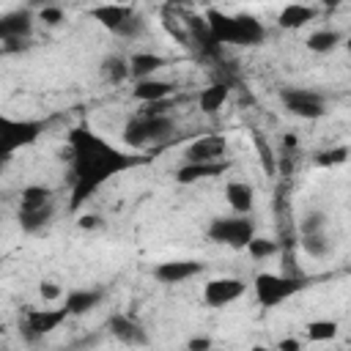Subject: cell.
<instances>
[{
    "mask_svg": "<svg viewBox=\"0 0 351 351\" xmlns=\"http://www.w3.org/2000/svg\"><path fill=\"white\" fill-rule=\"evenodd\" d=\"M143 33H145V22H143V16L132 14V16L121 25V30H118L115 36H121V38H137V36H143Z\"/></svg>",
    "mask_w": 351,
    "mask_h": 351,
    "instance_id": "obj_31",
    "label": "cell"
},
{
    "mask_svg": "<svg viewBox=\"0 0 351 351\" xmlns=\"http://www.w3.org/2000/svg\"><path fill=\"white\" fill-rule=\"evenodd\" d=\"M346 49H348V55H351V36H348V41H346Z\"/></svg>",
    "mask_w": 351,
    "mask_h": 351,
    "instance_id": "obj_40",
    "label": "cell"
},
{
    "mask_svg": "<svg viewBox=\"0 0 351 351\" xmlns=\"http://www.w3.org/2000/svg\"><path fill=\"white\" fill-rule=\"evenodd\" d=\"M101 225V219L96 217V214H85V217H80V228L82 230H93V228H99Z\"/></svg>",
    "mask_w": 351,
    "mask_h": 351,
    "instance_id": "obj_37",
    "label": "cell"
},
{
    "mask_svg": "<svg viewBox=\"0 0 351 351\" xmlns=\"http://www.w3.org/2000/svg\"><path fill=\"white\" fill-rule=\"evenodd\" d=\"M206 236L214 244L233 247V250H247V244L255 239V222L250 217H214L206 228Z\"/></svg>",
    "mask_w": 351,
    "mask_h": 351,
    "instance_id": "obj_4",
    "label": "cell"
},
{
    "mask_svg": "<svg viewBox=\"0 0 351 351\" xmlns=\"http://www.w3.org/2000/svg\"><path fill=\"white\" fill-rule=\"evenodd\" d=\"M66 318H69L66 307H33L22 318V335H25V340L33 343V340L55 332Z\"/></svg>",
    "mask_w": 351,
    "mask_h": 351,
    "instance_id": "obj_7",
    "label": "cell"
},
{
    "mask_svg": "<svg viewBox=\"0 0 351 351\" xmlns=\"http://www.w3.org/2000/svg\"><path fill=\"white\" fill-rule=\"evenodd\" d=\"M33 14L27 8H16L0 16V38H30Z\"/></svg>",
    "mask_w": 351,
    "mask_h": 351,
    "instance_id": "obj_13",
    "label": "cell"
},
{
    "mask_svg": "<svg viewBox=\"0 0 351 351\" xmlns=\"http://www.w3.org/2000/svg\"><path fill=\"white\" fill-rule=\"evenodd\" d=\"M277 250H280V244H277L274 239H266V236H255V239L247 244V252H250V258H255V261H266V258L277 255Z\"/></svg>",
    "mask_w": 351,
    "mask_h": 351,
    "instance_id": "obj_27",
    "label": "cell"
},
{
    "mask_svg": "<svg viewBox=\"0 0 351 351\" xmlns=\"http://www.w3.org/2000/svg\"><path fill=\"white\" fill-rule=\"evenodd\" d=\"M225 200L239 217H247L252 211V206H255V189L247 181H230L225 186Z\"/></svg>",
    "mask_w": 351,
    "mask_h": 351,
    "instance_id": "obj_16",
    "label": "cell"
},
{
    "mask_svg": "<svg viewBox=\"0 0 351 351\" xmlns=\"http://www.w3.org/2000/svg\"><path fill=\"white\" fill-rule=\"evenodd\" d=\"M346 159H348V148H346V145L326 148V151L315 154V165H318V167H335V165H343Z\"/></svg>",
    "mask_w": 351,
    "mask_h": 351,
    "instance_id": "obj_29",
    "label": "cell"
},
{
    "mask_svg": "<svg viewBox=\"0 0 351 351\" xmlns=\"http://www.w3.org/2000/svg\"><path fill=\"white\" fill-rule=\"evenodd\" d=\"M52 206V189L44 184H30L22 189L19 195V211H36V208H47Z\"/></svg>",
    "mask_w": 351,
    "mask_h": 351,
    "instance_id": "obj_22",
    "label": "cell"
},
{
    "mask_svg": "<svg viewBox=\"0 0 351 351\" xmlns=\"http://www.w3.org/2000/svg\"><path fill=\"white\" fill-rule=\"evenodd\" d=\"M225 154H228V140L222 134H206L186 145L184 159L192 165H214V162H225Z\"/></svg>",
    "mask_w": 351,
    "mask_h": 351,
    "instance_id": "obj_9",
    "label": "cell"
},
{
    "mask_svg": "<svg viewBox=\"0 0 351 351\" xmlns=\"http://www.w3.org/2000/svg\"><path fill=\"white\" fill-rule=\"evenodd\" d=\"M173 132H176V123H173L170 115H162V118L134 115V118H129V123L123 126V140H126V145H132V148H148V145L165 143Z\"/></svg>",
    "mask_w": 351,
    "mask_h": 351,
    "instance_id": "obj_3",
    "label": "cell"
},
{
    "mask_svg": "<svg viewBox=\"0 0 351 351\" xmlns=\"http://www.w3.org/2000/svg\"><path fill=\"white\" fill-rule=\"evenodd\" d=\"M44 123L41 121H11V118H0V151L8 159L16 148L30 145L38 134H41Z\"/></svg>",
    "mask_w": 351,
    "mask_h": 351,
    "instance_id": "obj_6",
    "label": "cell"
},
{
    "mask_svg": "<svg viewBox=\"0 0 351 351\" xmlns=\"http://www.w3.org/2000/svg\"><path fill=\"white\" fill-rule=\"evenodd\" d=\"M302 277H293V274H274V271H261L252 282L255 288V296L263 307H277L282 304L285 299H291L296 291H302Z\"/></svg>",
    "mask_w": 351,
    "mask_h": 351,
    "instance_id": "obj_5",
    "label": "cell"
},
{
    "mask_svg": "<svg viewBox=\"0 0 351 351\" xmlns=\"http://www.w3.org/2000/svg\"><path fill=\"white\" fill-rule=\"evenodd\" d=\"M27 49V38H3V52L11 55V52H22Z\"/></svg>",
    "mask_w": 351,
    "mask_h": 351,
    "instance_id": "obj_35",
    "label": "cell"
},
{
    "mask_svg": "<svg viewBox=\"0 0 351 351\" xmlns=\"http://www.w3.org/2000/svg\"><path fill=\"white\" fill-rule=\"evenodd\" d=\"M348 351H351V348H348Z\"/></svg>",
    "mask_w": 351,
    "mask_h": 351,
    "instance_id": "obj_41",
    "label": "cell"
},
{
    "mask_svg": "<svg viewBox=\"0 0 351 351\" xmlns=\"http://www.w3.org/2000/svg\"><path fill=\"white\" fill-rule=\"evenodd\" d=\"M282 104L291 115L296 118H304V121H315L326 112L324 107V99L313 90H304V88H285L282 90Z\"/></svg>",
    "mask_w": 351,
    "mask_h": 351,
    "instance_id": "obj_8",
    "label": "cell"
},
{
    "mask_svg": "<svg viewBox=\"0 0 351 351\" xmlns=\"http://www.w3.org/2000/svg\"><path fill=\"white\" fill-rule=\"evenodd\" d=\"M63 156H69L74 162V206H80L110 176H118L121 170L143 162L134 154H121L118 148L107 145L101 137H96L88 129L71 132L69 154H63Z\"/></svg>",
    "mask_w": 351,
    "mask_h": 351,
    "instance_id": "obj_1",
    "label": "cell"
},
{
    "mask_svg": "<svg viewBox=\"0 0 351 351\" xmlns=\"http://www.w3.org/2000/svg\"><path fill=\"white\" fill-rule=\"evenodd\" d=\"M206 25H208V33H211L214 44L252 47V44H261L263 36H266L263 25L250 14H225V11L208 8L206 11Z\"/></svg>",
    "mask_w": 351,
    "mask_h": 351,
    "instance_id": "obj_2",
    "label": "cell"
},
{
    "mask_svg": "<svg viewBox=\"0 0 351 351\" xmlns=\"http://www.w3.org/2000/svg\"><path fill=\"white\" fill-rule=\"evenodd\" d=\"M250 351H274V348H269V346H252Z\"/></svg>",
    "mask_w": 351,
    "mask_h": 351,
    "instance_id": "obj_39",
    "label": "cell"
},
{
    "mask_svg": "<svg viewBox=\"0 0 351 351\" xmlns=\"http://www.w3.org/2000/svg\"><path fill=\"white\" fill-rule=\"evenodd\" d=\"M304 332H307V340H313V343H326V340H335V337H337V324L329 321V318H315V321H310V324L304 326Z\"/></svg>",
    "mask_w": 351,
    "mask_h": 351,
    "instance_id": "obj_26",
    "label": "cell"
},
{
    "mask_svg": "<svg viewBox=\"0 0 351 351\" xmlns=\"http://www.w3.org/2000/svg\"><path fill=\"white\" fill-rule=\"evenodd\" d=\"M101 77L110 82V85H118V82H123L126 77H129V60H123V58H118V55H110V58H104L101 60Z\"/></svg>",
    "mask_w": 351,
    "mask_h": 351,
    "instance_id": "obj_25",
    "label": "cell"
},
{
    "mask_svg": "<svg viewBox=\"0 0 351 351\" xmlns=\"http://www.w3.org/2000/svg\"><path fill=\"white\" fill-rule=\"evenodd\" d=\"M52 214H55V203L47 208H36V211H19V225L25 233H38L52 222Z\"/></svg>",
    "mask_w": 351,
    "mask_h": 351,
    "instance_id": "obj_23",
    "label": "cell"
},
{
    "mask_svg": "<svg viewBox=\"0 0 351 351\" xmlns=\"http://www.w3.org/2000/svg\"><path fill=\"white\" fill-rule=\"evenodd\" d=\"M228 96H230V88L222 85V82H214V85H208V88L200 90V96H197V107H200L206 115H214V112H219V110L225 107Z\"/></svg>",
    "mask_w": 351,
    "mask_h": 351,
    "instance_id": "obj_21",
    "label": "cell"
},
{
    "mask_svg": "<svg viewBox=\"0 0 351 351\" xmlns=\"http://www.w3.org/2000/svg\"><path fill=\"white\" fill-rule=\"evenodd\" d=\"M244 291H247V285L239 277H214L203 285V302L208 307H225V304L236 302L239 296H244Z\"/></svg>",
    "mask_w": 351,
    "mask_h": 351,
    "instance_id": "obj_10",
    "label": "cell"
},
{
    "mask_svg": "<svg viewBox=\"0 0 351 351\" xmlns=\"http://www.w3.org/2000/svg\"><path fill=\"white\" fill-rule=\"evenodd\" d=\"M200 271H203L200 261H165L154 269V277L165 285H178V282H186V280L197 277Z\"/></svg>",
    "mask_w": 351,
    "mask_h": 351,
    "instance_id": "obj_12",
    "label": "cell"
},
{
    "mask_svg": "<svg viewBox=\"0 0 351 351\" xmlns=\"http://www.w3.org/2000/svg\"><path fill=\"white\" fill-rule=\"evenodd\" d=\"M324 228H326V214H324V211H307V214L302 217V225H299L302 236L324 233Z\"/></svg>",
    "mask_w": 351,
    "mask_h": 351,
    "instance_id": "obj_30",
    "label": "cell"
},
{
    "mask_svg": "<svg viewBox=\"0 0 351 351\" xmlns=\"http://www.w3.org/2000/svg\"><path fill=\"white\" fill-rule=\"evenodd\" d=\"M225 170H228V162H214V165H192V162H184L176 170V181L178 184H195V181H203L208 176H219Z\"/></svg>",
    "mask_w": 351,
    "mask_h": 351,
    "instance_id": "obj_20",
    "label": "cell"
},
{
    "mask_svg": "<svg viewBox=\"0 0 351 351\" xmlns=\"http://www.w3.org/2000/svg\"><path fill=\"white\" fill-rule=\"evenodd\" d=\"M167 60L162 55H154V52H134L129 58V74L140 82V80H151Z\"/></svg>",
    "mask_w": 351,
    "mask_h": 351,
    "instance_id": "obj_19",
    "label": "cell"
},
{
    "mask_svg": "<svg viewBox=\"0 0 351 351\" xmlns=\"http://www.w3.org/2000/svg\"><path fill=\"white\" fill-rule=\"evenodd\" d=\"M277 351H302V343L293 340V337H282V340L277 343Z\"/></svg>",
    "mask_w": 351,
    "mask_h": 351,
    "instance_id": "obj_38",
    "label": "cell"
},
{
    "mask_svg": "<svg viewBox=\"0 0 351 351\" xmlns=\"http://www.w3.org/2000/svg\"><path fill=\"white\" fill-rule=\"evenodd\" d=\"M186 351H211V337H192L186 343Z\"/></svg>",
    "mask_w": 351,
    "mask_h": 351,
    "instance_id": "obj_36",
    "label": "cell"
},
{
    "mask_svg": "<svg viewBox=\"0 0 351 351\" xmlns=\"http://www.w3.org/2000/svg\"><path fill=\"white\" fill-rule=\"evenodd\" d=\"M88 14H90L99 25H104L110 33H118L121 25H123L134 11H132V5H110V3H107V5H96V8H90Z\"/></svg>",
    "mask_w": 351,
    "mask_h": 351,
    "instance_id": "obj_17",
    "label": "cell"
},
{
    "mask_svg": "<svg viewBox=\"0 0 351 351\" xmlns=\"http://www.w3.org/2000/svg\"><path fill=\"white\" fill-rule=\"evenodd\" d=\"M101 296H104V293H101L99 288H74V291L66 293L63 307L69 310V315H85V313H90L93 307H99Z\"/></svg>",
    "mask_w": 351,
    "mask_h": 351,
    "instance_id": "obj_15",
    "label": "cell"
},
{
    "mask_svg": "<svg viewBox=\"0 0 351 351\" xmlns=\"http://www.w3.org/2000/svg\"><path fill=\"white\" fill-rule=\"evenodd\" d=\"M315 16H318V11H315L313 5L291 3V5H285V8L280 11L277 25H280V27H285V30H299V27H304L307 22H313Z\"/></svg>",
    "mask_w": 351,
    "mask_h": 351,
    "instance_id": "obj_18",
    "label": "cell"
},
{
    "mask_svg": "<svg viewBox=\"0 0 351 351\" xmlns=\"http://www.w3.org/2000/svg\"><path fill=\"white\" fill-rule=\"evenodd\" d=\"M38 293H41V299H44V302H55V299H60V293H63V291H60V285H58V282H49V280H47V282H41Z\"/></svg>",
    "mask_w": 351,
    "mask_h": 351,
    "instance_id": "obj_34",
    "label": "cell"
},
{
    "mask_svg": "<svg viewBox=\"0 0 351 351\" xmlns=\"http://www.w3.org/2000/svg\"><path fill=\"white\" fill-rule=\"evenodd\" d=\"M170 107H173L170 99H165V101H151V104H143L137 115H145V118H162V115L170 112Z\"/></svg>",
    "mask_w": 351,
    "mask_h": 351,
    "instance_id": "obj_32",
    "label": "cell"
},
{
    "mask_svg": "<svg viewBox=\"0 0 351 351\" xmlns=\"http://www.w3.org/2000/svg\"><path fill=\"white\" fill-rule=\"evenodd\" d=\"M38 19H41L44 25H60V22H63V8H60V5H44V8L38 11Z\"/></svg>",
    "mask_w": 351,
    "mask_h": 351,
    "instance_id": "obj_33",
    "label": "cell"
},
{
    "mask_svg": "<svg viewBox=\"0 0 351 351\" xmlns=\"http://www.w3.org/2000/svg\"><path fill=\"white\" fill-rule=\"evenodd\" d=\"M302 250H304L310 258H324V255L329 252V239H326V233L302 236Z\"/></svg>",
    "mask_w": 351,
    "mask_h": 351,
    "instance_id": "obj_28",
    "label": "cell"
},
{
    "mask_svg": "<svg viewBox=\"0 0 351 351\" xmlns=\"http://www.w3.org/2000/svg\"><path fill=\"white\" fill-rule=\"evenodd\" d=\"M173 90H176L173 82L159 80V77H151V80H140V82H134L132 96H134L140 104H151V101H165V99H170Z\"/></svg>",
    "mask_w": 351,
    "mask_h": 351,
    "instance_id": "obj_14",
    "label": "cell"
},
{
    "mask_svg": "<svg viewBox=\"0 0 351 351\" xmlns=\"http://www.w3.org/2000/svg\"><path fill=\"white\" fill-rule=\"evenodd\" d=\"M110 335L123 343V346H132V348H143L148 346V332L140 321H134L132 315H123V313H115L110 318Z\"/></svg>",
    "mask_w": 351,
    "mask_h": 351,
    "instance_id": "obj_11",
    "label": "cell"
},
{
    "mask_svg": "<svg viewBox=\"0 0 351 351\" xmlns=\"http://www.w3.org/2000/svg\"><path fill=\"white\" fill-rule=\"evenodd\" d=\"M337 44H340V33L337 30H329V27H318V30H313L307 36V49L310 52H318V55L332 52Z\"/></svg>",
    "mask_w": 351,
    "mask_h": 351,
    "instance_id": "obj_24",
    "label": "cell"
}]
</instances>
